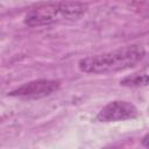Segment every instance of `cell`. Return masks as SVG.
<instances>
[{
    "mask_svg": "<svg viewBox=\"0 0 149 149\" xmlns=\"http://www.w3.org/2000/svg\"><path fill=\"white\" fill-rule=\"evenodd\" d=\"M146 56V49L139 44L127 45L113 51L81 58L79 70L85 73H111L134 68Z\"/></svg>",
    "mask_w": 149,
    "mask_h": 149,
    "instance_id": "obj_1",
    "label": "cell"
},
{
    "mask_svg": "<svg viewBox=\"0 0 149 149\" xmlns=\"http://www.w3.org/2000/svg\"><path fill=\"white\" fill-rule=\"evenodd\" d=\"M86 10L87 5L81 1L62 0L45 2L30 8L24 16V23L29 27H42L76 21L80 19Z\"/></svg>",
    "mask_w": 149,
    "mask_h": 149,
    "instance_id": "obj_2",
    "label": "cell"
},
{
    "mask_svg": "<svg viewBox=\"0 0 149 149\" xmlns=\"http://www.w3.org/2000/svg\"><path fill=\"white\" fill-rule=\"evenodd\" d=\"M61 87V83L54 79H37L26 83L8 94L21 99H41L52 94Z\"/></svg>",
    "mask_w": 149,
    "mask_h": 149,
    "instance_id": "obj_3",
    "label": "cell"
},
{
    "mask_svg": "<svg viewBox=\"0 0 149 149\" xmlns=\"http://www.w3.org/2000/svg\"><path fill=\"white\" fill-rule=\"evenodd\" d=\"M139 115V109L135 105L123 100L108 102L97 114V120L100 122H115L134 119Z\"/></svg>",
    "mask_w": 149,
    "mask_h": 149,
    "instance_id": "obj_4",
    "label": "cell"
},
{
    "mask_svg": "<svg viewBox=\"0 0 149 149\" xmlns=\"http://www.w3.org/2000/svg\"><path fill=\"white\" fill-rule=\"evenodd\" d=\"M121 85L128 87H141L148 85V74L147 73H134L125 77L121 81Z\"/></svg>",
    "mask_w": 149,
    "mask_h": 149,
    "instance_id": "obj_5",
    "label": "cell"
},
{
    "mask_svg": "<svg viewBox=\"0 0 149 149\" xmlns=\"http://www.w3.org/2000/svg\"><path fill=\"white\" fill-rule=\"evenodd\" d=\"M142 143H143V146H144L146 148H149V143H148V135H146V136L143 137Z\"/></svg>",
    "mask_w": 149,
    "mask_h": 149,
    "instance_id": "obj_6",
    "label": "cell"
}]
</instances>
